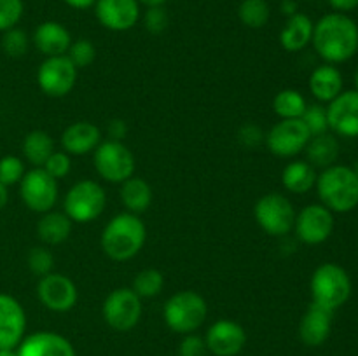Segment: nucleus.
<instances>
[{"label": "nucleus", "instance_id": "f257e3e1", "mask_svg": "<svg viewBox=\"0 0 358 356\" xmlns=\"http://www.w3.org/2000/svg\"><path fill=\"white\" fill-rule=\"evenodd\" d=\"M311 44L325 63L348 61L358 51V24L348 14H325L315 23Z\"/></svg>", "mask_w": 358, "mask_h": 356}, {"label": "nucleus", "instance_id": "f03ea898", "mask_svg": "<svg viewBox=\"0 0 358 356\" xmlns=\"http://www.w3.org/2000/svg\"><path fill=\"white\" fill-rule=\"evenodd\" d=\"M147 229L135 213H119L101 232V250L110 260L126 262L135 257L145 244Z\"/></svg>", "mask_w": 358, "mask_h": 356}, {"label": "nucleus", "instance_id": "7ed1b4c3", "mask_svg": "<svg viewBox=\"0 0 358 356\" xmlns=\"http://www.w3.org/2000/svg\"><path fill=\"white\" fill-rule=\"evenodd\" d=\"M320 205L332 213H350L358 206V178L353 168L332 164L322 170L317 178Z\"/></svg>", "mask_w": 358, "mask_h": 356}, {"label": "nucleus", "instance_id": "20e7f679", "mask_svg": "<svg viewBox=\"0 0 358 356\" xmlns=\"http://www.w3.org/2000/svg\"><path fill=\"white\" fill-rule=\"evenodd\" d=\"M311 302L325 307L329 311H336L345 306L353 292L352 278L345 267L325 262L315 269L310 281Z\"/></svg>", "mask_w": 358, "mask_h": 356}, {"label": "nucleus", "instance_id": "39448f33", "mask_svg": "<svg viewBox=\"0 0 358 356\" xmlns=\"http://www.w3.org/2000/svg\"><path fill=\"white\" fill-rule=\"evenodd\" d=\"M208 316L206 300L192 290H182L166 300L163 309L164 323L175 334H194Z\"/></svg>", "mask_w": 358, "mask_h": 356}, {"label": "nucleus", "instance_id": "423d86ee", "mask_svg": "<svg viewBox=\"0 0 358 356\" xmlns=\"http://www.w3.org/2000/svg\"><path fill=\"white\" fill-rule=\"evenodd\" d=\"M105 205H107L105 188L94 180H80L66 192L63 209L72 222L90 223L103 213Z\"/></svg>", "mask_w": 358, "mask_h": 356}, {"label": "nucleus", "instance_id": "0eeeda50", "mask_svg": "<svg viewBox=\"0 0 358 356\" xmlns=\"http://www.w3.org/2000/svg\"><path fill=\"white\" fill-rule=\"evenodd\" d=\"M296 209L289 198L278 192H269L262 195L254 208V216L257 225L269 236H287L294 229Z\"/></svg>", "mask_w": 358, "mask_h": 356}, {"label": "nucleus", "instance_id": "6e6552de", "mask_svg": "<svg viewBox=\"0 0 358 356\" xmlns=\"http://www.w3.org/2000/svg\"><path fill=\"white\" fill-rule=\"evenodd\" d=\"M94 170L110 184H122L135 173V156L122 142L107 140L94 149Z\"/></svg>", "mask_w": 358, "mask_h": 356}, {"label": "nucleus", "instance_id": "1a4fd4ad", "mask_svg": "<svg viewBox=\"0 0 358 356\" xmlns=\"http://www.w3.org/2000/svg\"><path fill=\"white\" fill-rule=\"evenodd\" d=\"M101 314L110 328L128 332L135 328L142 318V299L133 288H115L103 300Z\"/></svg>", "mask_w": 358, "mask_h": 356}, {"label": "nucleus", "instance_id": "9d476101", "mask_svg": "<svg viewBox=\"0 0 358 356\" xmlns=\"http://www.w3.org/2000/svg\"><path fill=\"white\" fill-rule=\"evenodd\" d=\"M20 195L28 209L35 213H48L58 201V180L44 168H34L21 178Z\"/></svg>", "mask_w": 358, "mask_h": 356}, {"label": "nucleus", "instance_id": "9b49d317", "mask_svg": "<svg viewBox=\"0 0 358 356\" xmlns=\"http://www.w3.org/2000/svg\"><path fill=\"white\" fill-rule=\"evenodd\" d=\"M310 138L311 133L301 119H280V122L269 129L264 140L273 156L289 159L299 156L306 149Z\"/></svg>", "mask_w": 358, "mask_h": 356}, {"label": "nucleus", "instance_id": "f8f14e48", "mask_svg": "<svg viewBox=\"0 0 358 356\" xmlns=\"http://www.w3.org/2000/svg\"><path fill=\"white\" fill-rule=\"evenodd\" d=\"M77 80V68L69 56H51L42 61L37 72V82L42 93L51 98H63L73 89Z\"/></svg>", "mask_w": 358, "mask_h": 356}, {"label": "nucleus", "instance_id": "ddd939ff", "mask_svg": "<svg viewBox=\"0 0 358 356\" xmlns=\"http://www.w3.org/2000/svg\"><path fill=\"white\" fill-rule=\"evenodd\" d=\"M334 213L324 205H308L296 215L294 230L301 243L322 244L334 232Z\"/></svg>", "mask_w": 358, "mask_h": 356}, {"label": "nucleus", "instance_id": "4468645a", "mask_svg": "<svg viewBox=\"0 0 358 356\" xmlns=\"http://www.w3.org/2000/svg\"><path fill=\"white\" fill-rule=\"evenodd\" d=\"M37 297L42 306L55 313H66L77 304V286L69 276L49 272L42 276L37 285Z\"/></svg>", "mask_w": 358, "mask_h": 356}, {"label": "nucleus", "instance_id": "2eb2a0df", "mask_svg": "<svg viewBox=\"0 0 358 356\" xmlns=\"http://www.w3.org/2000/svg\"><path fill=\"white\" fill-rule=\"evenodd\" d=\"M206 348L213 356H236L247 344V332L233 320H219L206 330Z\"/></svg>", "mask_w": 358, "mask_h": 356}, {"label": "nucleus", "instance_id": "dca6fc26", "mask_svg": "<svg viewBox=\"0 0 358 356\" xmlns=\"http://www.w3.org/2000/svg\"><path fill=\"white\" fill-rule=\"evenodd\" d=\"M329 129L339 136L357 138L358 136V91H343L329 103Z\"/></svg>", "mask_w": 358, "mask_h": 356}, {"label": "nucleus", "instance_id": "f3484780", "mask_svg": "<svg viewBox=\"0 0 358 356\" xmlns=\"http://www.w3.org/2000/svg\"><path fill=\"white\" fill-rule=\"evenodd\" d=\"M94 14L103 28L112 31H128L138 23V0H96Z\"/></svg>", "mask_w": 358, "mask_h": 356}, {"label": "nucleus", "instance_id": "a211bd4d", "mask_svg": "<svg viewBox=\"0 0 358 356\" xmlns=\"http://www.w3.org/2000/svg\"><path fill=\"white\" fill-rule=\"evenodd\" d=\"M27 332V314L20 300L0 293V349H16Z\"/></svg>", "mask_w": 358, "mask_h": 356}, {"label": "nucleus", "instance_id": "6ab92c4d", "mask_svg": "<svg viewBox=\"0 0 358 356\" xmlns=\"http://www.w3.org/2000/svg\"><path fill=\"white\" fill-rule=\"evenodd\" d=\"M16 353L17 356H76V349L69 339L49 330L24 335Z\"/></svg>", "mask_w": 358, "mask_h": 356}, {"label": "nucleus", "instance_id": "aec40b11", "mask_svg": "<svg viewBox=\"0 0 358 356\" xmlns=\"http://www.w3.org/2000/svg\"><path fill=\"white\" fill-rule=\"evenodd\" d=\"M334 311H329L318 304L311 302L299 321V339L310 348H318L329 339L332 330Z\"/></svg>", "mask_w": 358, "mask_h": 356}, {"label": "nucleus", "instance_id": "412c9836", "mask_svg": "<svg viewBox=\"0 0 358 356\" xmlns=\"http://www.w3.org/2000/svg\"><path fill=\"white\" fill-rule=\"evenodd\" d=\"M62 149L69 156H86V154L94 152L101 143V133L93 122L79 121L66 126L65 131L62 133Z\"/></svg>", "mask_w": 358, "mask_h": 356}, {"label": "nucleus", "instance_id": "4be33fe9", "mask_svg": "<svg viewBox=\"0 0 358 356\" xmlns=\"http://www.w3.org/2000/svg\"><path fill=\"white\" fill-rule=\"evenodd\" d=\"M34 44L44 56H63L72 44L70 31L58 21H44L34 31Z\"/></svg>", "mask_w": 358, "mask_h": 356}, {"label": "nucleus", "instance_id": "5701e85b", "mask_svg": "<svg viewBox=\"0 0 358 356\" xmlns=\"http://www.w3.org/2000/svg\"><path fill=\"white\" fill-rule=\"evenodd\" d=\"M315 23L308 14L296 13L287 17L282 31H280V44L285 51L299 52L311 44Z\"/></svg>", "mask_w": 358, "mask_h": 356}, {"label": "nucleus", "instance_id": "b1692460", "mask_svg": "<svg viewBox=\"0 0 358 356\" xmlns=\"http://www.w3.org/2000/svg\"><path fill=\"white\" fill-rule=\"evenodd\" d=\"M310 91L322 103H331L343 93V73L331 63L317 66L310 75Z\"/></svg>", "mask_w": 358, "mask_h": 356}, {"label": "nucleus", "instance_id": "393cba45", "mask_svg": "<svg viewBox=\"0 0 358 356\" xmlns=\"http://www.w3.org/2000/svg\"><path fill=\"white\" fill-rule=\"evenodd\" d=\"M72 232V220L65 215V212H48L42 213L37 223V236L45 244H62L69 239Z\"/></svg>", "mask_w": 358, "mask_h": 356}, {"label": "nucleus", "instance_id": "a878e982", "mask_svg": "<svg viewBox=\"0 0 358 356\" xmlns=\"http://www.w3.org/2000/svg\"><path fill=\"white\" fill-rule=\"evenodd\" d=\"M308 157V163L317 170H325V168L336 164L339 157V142L334 135L331 133H324V135L311 136L308 142L306 149H304Z\"/></svg>", "mask_w": 358, "mask_h": 356}, {"label": "nucleus", "instance_id": "bb28decb", "mask_svg": "<svg viewBox=\"0 0 358 356\" xmlns=\"http://www.w3.org/2000/svg\"><path fill=\"white\" fill-rule=\"evenodd\" d=\"M317 170L308 161H292L283 168L282 184L292 194H306L317 185Z\"/></svg>", "mask_w": 358, "mask_h": 356}, {"label": "nucleus", "instance_id": "cd10ccee", "mask_svg": "<svg viewBox=\"0 0 358 356\" xmlns=\"http://www.w3.org/2000/svg\"><path fill=\"white\" fill-rule=\"evenodd\" d=\"M121 201L129 213L140 215L152 202V188H150V185L143 178L131 177L126 181H122Z\"/></svg>", "mask_w": 358, "mask_h": 356}, {"label": "nucleus", "instance_id": "c85d7f7f", "mask_svg": "<svg viewBox=\"0 0 358 356\" xmlns=\"http://www.w3.org/2000/svg\"><path fill=\"white\" fill-rule=\"evenodd\" d=\"M23 156L28 163L34 168H42L45 161L49 159L52 152H55V142H52L51 135L42 129H35L30 131L23 140Z\"/></svg>", "mask_w": 358, "mask_h": 356}, {"label": "nucleus", "instance_id": "c756f323", "mask_svg": "<svg viewBox=\"0 0 358 356\" xmlns=\"http://www.w3.org/2000/svg\"><path fill=\"white\" fill-rule=\"evenodd\" d=\"M306 107V98L297 89H282L273 100V110L280 119H301Z\"/></svg>", "mask_w": 358, "mask_h": 356}, {"label": "nucleus", "instance_id": "7c9ffc66", "mask_svg": "<svg viewBox=\"0 0 358 356\" xmlns=\"http://www.w3.org/2000/svg\"><path fill=\"white\" fill-rule=\"evenodd\" d=\"M269 14L271 10H269L266 0H241L240 7H238V17L241 23L254 30L268 24Z\"/></svg>", "mask_w": 358, "mask_h": 356}, {"label": "nucleus", "instance_id": "2f4dec72", "mask_svg": "<svg viewBox=\"0 0 358 356\" xmlns=\"http://www.w3.org/2000/svg\"><path fill=\"white\" fill-rule=\"evenodd\" d=\"M164 286V276L163 272L157 269H143L133 279V292L140 297V299H150V297L159 295L161 290Z\"/></svg>", "mask_w": 358, "mask_h": 356}, {"label": "nucleus", "instance_id": "473e14b6", "mask_svg": "<svg viewBox=\"0 0 358 356\" xmlns=\"http://www.w3.org/2000/svg\"><path fill=\"white\" fill-rule=\"evenodd\" d=\"M0 45H2V51L6 52L7 56H10V58H21V56L27 54L28 45H30V38H28V35L24 34L23 30L14 27L10 28V30L3 31Z\"/></svg>", "mask_w": 358, "mask_h": 356}, {"label": "nucleus", "instance_id": "72a5a7b5", "mask_svg": "<svg viewBox=\"0 0 358 356\" xmlns=\"http://www.w3.org/2000/svg\"><path fill=\"white\" fill-rule=\"evenodd\" d=\"M66 56H69L70 61L73 63L77 70L86 68L96 58V49H94L93 42L87 40V38H79V40L72 42L66 51Z\"/></svg>", "mask_w": 358, "mask_h": 356}, {"label": "nucleus", "instance_id": "f704fd0d", "mask_svg": "<svg viewBox=\"0 0 358 356\" xmlns=\"http://www.w3.org/2000/svg\"><path fill=\"white\" fill-rule=\"evenodd\" d=\"M301 121L306 124L308 131L311 133V136L324 135L329 133V121H327V108L322 107V105H308L306 110H304Z\"/></svg>", "mask_w": 358, "mask_h": 356}, {"label": "nucleus", "instance_id": "c9c22d12", "mask_svg": "<svg viewBox=\"0 0 358 356\" xmlns=\"http://www.w3.org/2000/svg\"><path fill=\"white\" fill-rule=\"evenodd\" d=\"M24 163L23 159L16 156H6L0 159V184L10 187V185L20 184L24 177Z\"/></svg>", "mask_w": 358, "mask_h": 356}, {"label": "nucleus", "instance_id": "e433bc0d", "mask_svg": "<svg viewBox=\"0 0 358 356\" xmlns=\"http://www.w3.org/2000/svg\"><path fill=\"white\" fill-rule=\"evenodd\" d=\"M28 269L34 272L35 276H45L49 272H52V267H55V257H52L51 251L48 248H31L30 253L27 257Z\"/></svg>", "mask_w": 358, "mask_h": 356}, {"label": "nucleus", "instance_id": "4c0bfd02", "mask_svg": "<svg viewBox=\"0 0 358 356\" xmlns=\"http://www.w3.org/2000/svg\"><path fill=\"white\" fill-rule=\"evenodd\" d=\"M23 0H0V31H7L16 27L23 17Z\"/></svg>", "mask_w": 358, "mask_h": 356}, {"label": "nucleus", "instance_id": "58836bf2", "mask_svg": "<svg viewBox=\"0 0 358 356\" xmlns=\"http://www.w3.org/2000/svg\"><path fill=\"white\" fill-rule=\"evenodd\" d=\"M42 168H44L52 178L59 180V178H65L66 175L70 173V170H72V161H70L69 154L59 150V152H52Z\"/></svg>", "mask_w": 358, "mask_h": 356}, {"label": "nucleus", "instance_id": "ea45409f", "mask_svg": "<svg viewBox=\"0 0 358 356\" xmlns=\"http://www.w3.org/2000/svg\"><path fill=\"white\" fill-rule=\"evenodd\" d=\"M205 339L196 334L184 335L182 342L178 344V356H208Z\"/></svg>", "mask_w": 358, "mask_h": 356}, {"label": "nucleus", "instance_id": "a19ab883", "mask_svg": "<svg viewBox=\"0 0 358 356\" xmlns=\"http://www.w3.org/2000/svg\"><path fill=\"white\" fill-rule=\"evenodd\" d=\"M143 24H145L147 31H150V34H163L168 27V14L163 9V6L149 7L145 16H143Z\"/></svg>", "mask_w": 358, "mask_h": 356}, {"label": "nucleus", "instance_id": "79ce46f5", "mask_svg": "<svg viewBox=\"0 0 358 356\" xmlns=\"http://www.w3.org/2000/svg\"><path fill=\"white\" fill-rule=\"evenodd\" d=\"M264 138V133H262L261 128L255 124H245L243 128L238 131V140H240L241 145L247 147V149H255L257 145H261Z\"/></svg>", "mask_w": 358, "mask_h": 356}, {"label": "nucleus", "instance_id": "37998d69", "mask_svg": "<svg viewBox=\"0 0 358 356\" xmlns=\"http://www.w3.org/2000/svg\"><path fill=\"white\" fill-rule=\"evenodd\" d=\"M108 136L110 140H115V142H122L126 135H128V124H126L122 119H114V121L108 122Z\"/></svg>", "mask_w": 358, "mask_h": 356}, {"label": "nucleus", "instance_id": "c03bdc74", "mask_svg": "<svg viewBox=\"0 0 358 356\" xmlns=\"http://www.w3.org/2000/svg\"><path fill=\"white\" fill-rule=\"evenodd\" d=\"M329 6L336 10V13H350V10L357 9L358 0H327Z\"/></svg>", "mask_w": 358, "mask_h": 356}, {"label": "nucleus", "instance_id": "a18cd8bd", "mask_svg": "<svg viewBox=\"0 0 358 356\" xmlns=\"http://www.w3.org/2000/svg\"><path fill=\"white\" fill-rule=\"evenodd\" d=\"M63 2H65L69 7H72V9L84 10V9H90V7H93L96 0H63Z\"/></svg>", "mask_w": 358, "mask_h": 356}, {"label": "nucleus", "instance_id": "49530a36", "mask_svg": "<svg viewBox=\"0 0 358 356\" xmlns=\"http://www.w3.org/2000/svg\"><path fill=\"white\" fill-rule=\"evenodd\" d=\"M282 13L285 14L287 17L292 16V14L297 13V2L296 0H283L282 2Z\"/></svg>", "mask_w": 358, "mask_h": 356}, {"label": "nucleus", "instance_id": "de8ad7c7", "mask_svg": "<svg viewBox=\"0 0 358 356\" xmlns=\"http://www.w3.org/2000/svg\"><path fill=\"white\" fill-rule=\"evenodd\" d=\"M7 201H9V192H7L6 185L0 184V212L7 206Z\"/></svg>", "mask_w": 358, "mask_h": 356}, {"label": "nucleus", "instance_id": "09e8293b", "mask_svg": "<svg viewBox=\"0 0 358 356\" xmlns=\"http://www.w3.org/2000/svg\"><path fill=\"white\" fill-rule=\"evenodd\" d=\"M138 3H143L147 7H159L166 3V0H138Z\"/></svg>", "mask_w": 358, "mask_h": 356}, {"label": "nucleus", "instance_id": "8fccbe9b", "mask_svg": "<svg viewBox=\"0 0 358 356\" xmlns=\"http://www.w3.org/2000/svg\"><path fill=\"white\" fill-rule=\"evenodd\" d=\"M0 356H17L16 349H0Z\"/></svg>", "mask_w": 358, "mask_h": 356}, {"label": "nucleus", "instance_id": "3c124183", "mask_svg": "<svg viewBox=\"0 0 358 356\" xmlns=\"http://www.w3.org/2000/svg\"><path fill=\"white\" fill-rule=\"evenodd\" d=\"M355 91H358V68L355 72Z\"/></svg>", "mask_w": 358, "mask_h": 356}, {"label": "nucleus", "instance_id": "603ef678", "mask_svg": "<svg viewBox=\"0 0 358 356\" xmlns=\"http://www.w3.org/2000/svg\"><path fill=\"white\" fill-rule=\"evenodd\" d=\"M353 171H355V175H357V178H358V163H357V166L353 168Z\"/></svg>", "mask_w": 358, "mask_h": 356}, {"label": "nucleus", "instance_id": "864d4df0", "mask_svg": "<svg viewBox=\"0 0 358 356\" xmlns=\"http://www.w3.org/2000/svg\"><path fill=\"white\" fill-rule=\"evenodd\" d=\"M306 2H311V0H306Z\"/></svg>", "mask_w": 358, "mask_h": 356}]
</instances>
